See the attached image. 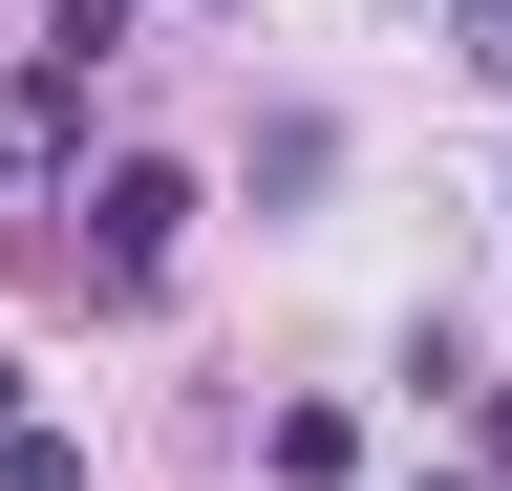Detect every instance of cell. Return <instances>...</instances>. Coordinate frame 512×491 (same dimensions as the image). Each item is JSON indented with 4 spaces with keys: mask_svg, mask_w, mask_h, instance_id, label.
<instances>
[{
    "mask_svg": "<svg viewBox=\"0 0 512 491\" xmlns=\"http://www.w3.org/2000/svg\"><path fill=\"white\" fill-rule=\"evenodd\" d=\"M64 214H86V278H107V299H171V257H192V171H171V150H107Z\"/></svg>",
    "mask_w": 512,
    "mask_h": 491,
    "instance_id": "1",
    "label": "cell"
},
{
    "mask_svg": "<svg viewBox=\"0 0 512 491\" xmlns=\"http://www.w3.org/2000/svg\"><path fill=\"white\" fill-rule=\"evenodd\" d=\"M320 171H342V129H320V107H278V129H256V214H299Z\"/></svg>",
    "mask_w": 512,
    "mask_h": 491,
    "instance_id": "2",
    "label": "cell"
},
{
    "mask_svg": "<svg viewBox=\"0 0 512 491\" xmlns=\"http://www.w3.org/2000/svg\"><path fill=\"white\" fill-rule=\"evenodd\" d=\"M0 491H86V427H64V406H22V427H0Z\"/></svg>",
    "mask_w": 512,
    "mask_h": 491,
    "instance_id": "3",
    "label": "cell"
},
{
    "mask_svg": "<svg viewBox=\"0 0 512 491\" xmlns=\"http://www.w3.org/2000/svg\"><path fill=\"white\" fill-rule=\"evenodd\" d=\"M128 22H150V0H43V65H64V86H86V65H107V43H128Z\"/></svg>",
    "mask_w": 512,
    "mask_h": 491,
    "instance_id": "4",
    "label": "cell"
},
{
    "mask_svg": "<svg viewBox=\"0 0 512 491\" xmlns=\"http://www.w3.org/2000/svg\"><path fill=\"white\" fill-rule=\"evenodd\" d=\"M43 150H64V65H43V86H0V193H22Z\"/></svg>",
    "mask_w": 512,
    "mask_h": 491,
    "instance_id": "5",
    "label": "cell"
},
{
    "mask_svg": "<svg viewBox=\"0 0 512 491\" xmlns=\"http://www.w3.org/2000/svg\"><path fill=\"white\" fill-rule=\"evenodd\" d=\"M448 65H470V86H512V0H448Z\"/></svg>",
    "mask_w": 512,
    "mask_h": 491,
    "instance_id": "6",
    "label": "cell"
},
{
    "mask_svg": "<svg viewBox=\"0 0 512 491\" xmlns=\"http://www.w3.org/2000/svg\"><path fill=\"white\" fill-rule=\"evenodd\" d=\"M470 449H491V491H512V385H470Z\"/></svg>",
    "mask_w": 512,
    "mask_h": 491,
    "instance_id": "7",
    "label": "cell"
},
{
    "mask_svg": "<svg viewBox=\"0 0 512 491\" xmlns=\"http://www.w3.org/2000/svg\"><path fill=\"white\" fill-rule=\"evenodd\" d=\"M0 427H22V342H0Z\"/></svg>",
    "mask_w": 512,
    "mask_h": 491,
    "instance_id": "8",
    "label": "cell"
},
{
    "mask_svg": "<svg viewBox=\"0 0 512 491\" xmlns=\"http://www.w3.org/2000/svg\"><path fill=\"white\" fill-rule=\"evenodd\" d=\"M406 491H491V470H406Z\"/></svg>",
    "mask_w": 512,
    "mask_h": 491,
    "instance_id": "9",
    "label": "cell"
},
{
    "mask_svg": "<svg viewBox=\"0 0 512 491\" xmlns=\"http://www.w3.org/2000/svg\"><path fill=\"white\" fill-rule=\"evenodd\" d=\"M192 22H235V0H192Z\"/></svg>",
    "mask_w": 512,
    "mask_h": 491,
    "instance_id": "10",
    "label": "cell"
}]
</instances>
